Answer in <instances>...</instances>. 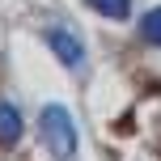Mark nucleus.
Listing matches in <instances>:
<instances>
[{"label": "nucleus", "instance_id": "obj_4", "mask_svg": "<svg viewBox=\"0 0 161 161\" xmlns=\"http://www.w3.org/2000/svg\"><path fill=\"white\" fill-rule=\"evenodd\" d=\"M140 34H144V42L161 47V8H148V13L140 17Z\"/></svg>", "mask_w": 161, "mask_h": 161}, {"label": "nucleus", "instance_id": "obj_5", "mask_svg": "<svg viewBox=\"0 0 161 161\" xmlns=\"http://www.w3.org/2000/svg\"><path fill=\"white\" fill-rule=\"evenodd\" d=\"M89 8H97L102 17H114V21H123V17L131 13V0H89Z\"/></svg>", "mask_w": 161, "mask_h": 161}, {"label": "nucleus", "instance_id": "obj_3", "mask_svg": "<svg viewBox=\"0 0 161 161\" xmlns=\"http://www.w3.org/2000/svg\"><path fill=\"white\" fill-rule=\"evenodd\" d=\"M0 140H4V144H17V140H21V114L8 102H0Z\"/></svg>", "mask_w": 161, "mask_h": 161}, {"label": "nucleus", "instance_id": "obj_2", "mask_svg": "<svg viewBox=\"0 0 161 161\" xmlns=\"http://www.w3.org/2000/svg\"><path fill=\"white\" fill-rule=\"evenodd\" d=\"M47 42H51V51L59 55V64H68V68H80V64H85V47H80L76 34H68V30H51Z\"/></svg>", "mask_w": 161, "mask_h": 161}, {"label": "nucleus", "instance_id": "obj_1", "mask_svg": "<svg viewBox=\"0 0 161 161\" xmlns=\"http://www.w3.org/2000/svg\"><path fill=\"white\" fill-rule=\"evenodd\" d=\"M38 127H42V140H47V148H51L59 161H68V157L76 153V123H72V114H68V106H59V102L42 106Z\"/></svg>", "mask_w": 161, "mask_h": 161}]
</instances>
